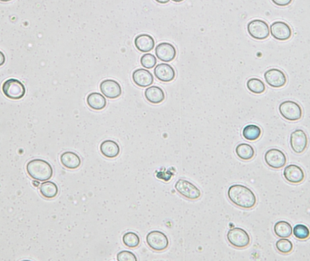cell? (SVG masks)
Masks as SVG:
<instances>
[{"label":"cell","mask_w":310,"mask_h":261,"mask_svg":"<svg viewBox=\"0 0 310 261\" xmlns=\"http://www.w3.org/2000/svg\"><path fill=\"white\" fill-rule=\"evenodd\" d=\"M1 2H9V1H11V0H0Z\"/></svg>","instance_id":"74e56055"},{"label":"cell","mask_w":310,"mask_h":261,"mask_svg":"<svg viewBox=\"0 0 310 261\" xmlns=\"http://www.w3.org/2000/svg\"><path fill=\"white\" fill-rule=\"evenodd\" d=\"M155 1L160 4H167L170 0H155Z\"/></svg>","instance_id":"e575fe53"},{"label":"cell","mask_w":310,"mask_h":261,"mask_svg":"<svg viewBox=\"0 0 310 261\" xmlns=\"http://www.w3.org/2000/svg\"><path fill=\"white\" fill-rule=\"evenodd\" d=\"M155 55L156 58L160 59L163 62H171L174 58H176L177 51L173 44L170 43H161L155 48Z\"/></svg>","instance_id":"4fadbf2b"},{"label":"cell","mask_w":310,"mask_h":261,"mask_svg":"<svg viewBox=\"0 0 310 261\" xmlns=\"http://www.w3.org/2000/svg\"><path fill=\"white\" fill-rule=\"evenodd\" d=\"M279 111L284 119L291 122L300 119L303 115L300 106L297 102L293 101H285L281 102L279 105Z\"/></svg>","instance_id":"5b68a950"},{"label":"cell","mask_w":310,"mask_h":261,"mask_svg":"<svg viewBox=\"0 0 310 261\" xmlns=\"http://www.w3.org/2000/svg\"><path fill=\"white\" fill-rule=\"evenodd\" d=\"M144 96L149 102L152 105H159L165 99L164 90L158 86H149L144 91Z\"/></svg>","instance_id":"44dd1931"},{"label":"cell","mask_w":310,"mask_h":261,"mask_svg":"<svg viewBox=\"0 0 310 261\" xmlns=\"http://www.w3.org/2000/svg\"><path fill=\"white\" fill-rule=\"evenodd\" d=\"M284 178L290 183H300L304 181L305 173L299 166L296 164H289L284 169Z\"/></svg>","instance_id":"9a60e30c"},{"label":"cell","mask_w":310,"mask_h":261,"mask_svg":"<svg viewBox=\"0 0 310 261\" xmlns=\"http://www.w3.org/2000/svg\"><path fill=\"white\" fill-rule=\"evenodd\" d=\"M289 143L293 151L299 154L306 150L308 144V138L303 130L297 129L290 134Z\"/></svg>","instance_id":"9c48e42d"},{"label":"cell","mask_w":310,"mask_h":261,"mask_svg":"<svg viewBox=\"0 0 310 261\" xmlns=\"http://www.w3.org/2000/svg\"><path fill=\"white\" fill-rule=\"evenodd\" d=\"M227 239L229 243L235 248H246L250 243L249 235L241 228H233L229 230L227 233Z\"/></svg>","instance_id":"277c9868"},{"label":"cell","mask_w":310,"mask_h":261,"mask_svg":"<svg viewBox=\"0 0 310 261\" xmlns=\"http://www.w3.org/2000/svg\"><path fill=\"white\" fill-rule=\"evenodd\" d=\"M33 185L36 187L39 186V181H36V180H35V181L33 182Z\"/></svg>","instance_id":"d590c367"},{"label":"cell","mask_w":310,"mask_h":261,"mask_svg":"<svg viewBox=\"0 0 310 261\" xmlns=\"http://www.w3.org/2000/svg\"><path fill=\"white\" fill-rule=\"evenodd\" d=\"M156 64H157V59L155 58V56L151 54H145L141 58V65L144 68L151 69L156 66Z\"/></svg>","instance_id":"4dcf8cb0"},{"label":"cell","mask_w":310,"mask_h":261,"mask_svg":"<svg viewBox=\"0 0 310 261\" xmlns=\"http://www.w3.org/2000/svg\"><path fill=\"white\" fill-rule=\"evenodd\" d=\"M117 260L137 261V257L133 252H131L129 250H122L117 254Z\"/></svg>","instance_id":"1f68e13d"},{"label":"cell","mask_w":310,"mask_h":261,"mask_svg":"<svg viewBox=\"0 0 310 261\" xmlns=\"http://www.w3.org/2000/svg\"><path fill=\"white\" fill-rule=\"evenodd\" d=\"M271 36L274 37L275 39L279 41H286L288 40L292 36V30L287 23L282 21H277L274 22L271 27Z\"/></svg>","instance_id":"5bb4252c"},{"label":"cell","mask_w":310,"mask_h":261,"mask_svg":"<svg viewBox=\"0 0 310 261\" xmlns=\"http://www.w3.org/2000/svg\"><path fill=\"white\" fill-rule=\"evenodd\" d=\"M5 62H6V57H5L4 54L2 53V52L0 51V67H1V66H3Z\"/></svg>","instance_id":"836d02e7"},{"label":"cell","mask_w":310,"mask_h":261,"mask_svg":"<svg viewBox=\"0 0 310 261\" xmlns=\"http://www.w3.org/2000/svg\"><path fill=\"white\" fill-rule=\"evenodd\" d=\"M140 238L135 232H132V231H129L124 233L123 236V243L128 247V248H137L138 246L140 245Z\"/></svg>","instance_id":"83f0119b"},{"label":"cell","mask_w":310,"mask_h":261,"mask_svg":"<svg viewBox=\"0 0 310 261\" xmlns=\"http://www.w3.org/2000/svg\"><path fill=\"white\" fill-rule=\"evenodd\" d=\"M27 174L39 182L49 181L53 176V167L46 161L42 159L31 160L27 164Z\"/></svg>","instance_id":"7a4b0ae2"},{"label":"cell","mask_w":310,"mask_h":261,"mask_svg":"<svg viewBox=\"0 0 310 261\" xmlns=\"http://www.w3.org/2000/svg\"><path fill=\"white\" fill-rule=\"evenodd\" d=\"M135 47L142 53H149L154 48L155 42L152 36L147 34H141L134 40Z\"/></svg>","instance_id":"ac0fdd59"},{"label":"cell","mask_w":310,"mask_h":261,"mask_svg":"<svg viewBox=\"0 0 310 261\" xmlns=\"http://www.w3.org/2000/svg\"><path fill=\"white\" fill-rule=\"evenodd\" d=\"M247 87L251 93H256V94H261V93H264L265 90H266L265 84L259 78H250V79L248 80Z\"/></svg>","instance_id":"4316f807"},{"label":"cell","mask_w":310,"mask_h":261,"mask_svg":"<svg viewBox=\"0 0 310 261\" xmlns=\"http://www.w3.org/2000/svg\"><path fill=\"white\" fill-rule=\"evenodd\" d=\"M264 78L266 80L267 84L273 88L283 87L287 83V76L285 73L277 68L269 69L264 74Z\"/></svg>","instance_id":"8fae6325"},{"label":"cell","mask_w":310,"mask_h":261,"mask_svg":"<svg viewBox=\"0 0 310 261\" xmlns=\"http://www.w3.org/2000/svg\"><path fill=\"white\" fill-rule=\"evenodd\" d=\"M274 232L276 236L279 238H289L293 233L292 226L290 225L288 222H278L274 226Z\"/></svg>","instance_id":"d4e9b609"},{"label":"cell","mask_w":310,"mask_h":261,"mask_svg":"<svg viewBox=\"0 0 310 261\" xmlns=\"http://www.w3.org/2000/svg\"><path fill=\"white\" fill-rule=\"evenodd\" d=\"M173 2H176V3H180V2H182L183 0H173Z\"/></svg>","instance_id":"8d00e7d4"},{"label":"cell","mask_w":310,"mask_h":261,"mask_svg":"<svg viewBox=\"0 0 310 261\" xmlns=\"http://www.w3.org/2000/svg\"><path fill=\"white\" fill-rule=\"evenodd\" d=\"M133 81L139 87H149L153 84V75L146 69H136L133 71Z\"/></svg>","instance_id":"2e32d148"},{"label":"cell","mask_w":310,"mask_h":261,"mask_svg":"<svg viewBox=\"0 0 310 261\" xmlns=\"http://www.w3.org/2000/svg\"><path fill=\"white\" fill-rule=\"evenodd\" d=\"M60 162L64 167L69 170H76L79 168L82 164V160L79 155L73 151H65L60 156Z\"/></svg>","instance_id":"d6986e66"},{"label":"cell","mask_w":310,"mask_h":261,"mask_svg":"<svg viewBox=\"0 0 310 261\" xmlns=\"http://www.w3.org/2000/svg\"><path fill=\"white\" fill-rule=\"evenodd\" d=\"M174 187H175V190H177L178 193L182 195L186 199L196 200V199H199L201 196V192L199 188L195 186L193 183H191L187 180H183V179L178 180Z\"/></svg>","instance_id":"52a82bcc"},{"label":"cell","mask_w":310,"mask_h":261,"mask_svg":"<svg viewBox=\"0 0 310 261\" xmlns=\"http://www.w3.org/2000/svg\"><path fill=\"white\" fill-rule=\"evenodd\" d=\"M242 135L248 141H256L262 135V129L255 124H248L244 127Z\"/></svg>","instance_id":"484cf974"},{"label":"cell","mask_w":310,"mask_h":261,"mask_svg":"<svg viewBox=\"0 0 310 261\" xmlns=\"http://www.w3.org/2000/svg\"><path fill=\"white\" fill-rule=\"evenodd\" d=\"M86 102L91 109L94 111H101L107 107V101L106 96L101 93L93 92L87 95Z\"/></svg>","instance_id":"ffe728a7"},{"label":"cell","mask_w":310,"mask_h":261,"mask_svg":"<svg viewBox=\"0 0 310 261\" xmlns=\"http://www.w3.org/2000/svg\"><path fill=\"white\" fill-rule=\"evenodd\" d=\"M2 91L7 97L12 100H19L26 94V87L22 82L14 78L5 81Z\"/></svg>","instance_id":"3957f363"},{"label":"cell","mask_w":310,"mask_h":261,"mask_svg":"<svg viewBox=\"0 0 310 261\" xmlns=\"http://www.w3.org/2000/svg\"><path fill=\"white\" fill-rule=\"evenodd\" d=\"M155 77L164 83L172 82L175 78V70L168 64H160L154 68Z\"/></svg>","instance_id":"e0dca14e"},{"label":"cell","mask_w":310,"mask_h":261,"mask_svg":"<svg viewBox=\"0 0 310 261\" xmlns=\"http://www.w3.org/2000/svg\"><path fill=\"white\" fill-rule=\"evenodd\" d=\"M100 90L106 97L116 99L122 94V87L116 80H104L100 84Z\"/></svg>","instance_id":"7c38bea8"},{"label":"cell","mask_w":310,"mask_h":261,"mask_svg":"<svg viewBox=\"0 0 310 261\" xmlns=\"http://www.w3.org/2000/svg\"><path fill=\"white\" fill-rule=\"evenodd\" d=\"M293 234L298 239H306L309 238L310 230L306 225L297 224L293 229Z\"/></svg>","instance_id":"f546056e"},{"label":"cell","mask_w":310,"mask_h":261,"mask_svg":"<svg viewBox=\"0 0 310 261\" xmlns=\"http://www.w3.org/2000/svg\"><path fill=\"white\" fill-rule=\"evenodd\" d=\"M146 243L154 251H164L169 247V239L164 232L152 230L146 236Z\"/></svg>","instance_id":"8992f818"},{"label":"cell","mask_w":310,"mask_h":261,"mask_svg":"<svg viewBox=\"0 0 310 261\" xmlns=\"http://www.w3.org/2000/svg\"><path fill=\"white\" fill-rule=\"evenodd\" d=\"M265 163L273 169H280L287 164V157L282 150L279 149H271L264 155Z\"/></svg>","instance_id":"30bf717a"},{"label":"cell","mask_w":310,"mask_h":261,"mask_svg":"<svg viewBox=\"0 0 310 261\" xmlns=\"http://www.w3.org/2000/svg\"><path fill=\"white\" fill-rule=\"evenodd\" d=\"M276 248L279 252L288 254L292 251L293 244L289 239H287V238H281V239H279L276 242Z\"/></svg>","instance_id":"f1b7e54d"},{"label":"cell","mask_w":310,"mask_h":261,"mask_svg":"<svg viewBox=\"0 0 310 261\" xmlns=\"http://www.w3.org/2000/svg\"><path fill=\"white\" fill-rule=\"evenodd\" d=\"M235 151L239 159L243 161L251 160L255 155L254 148L248 143H240L239 145H237Z\"/></svg>","instance_id":"cb8c5ba5"},{"label":"cell","mask_w":310,"mask_h":261,"mask_svg":"<svg viewBox=\"0 0 310 261\" xmlns=\"http://www.w3.org/2000/svg\"><path fill=\"white\" fill-rule=\"evenodd\" d=\"M271 1L279 7H287L288 5L291 4L293 0H271Z\"/></svg>","instance_id":"d6a6232c"},{"label":"cell","mask_w":310,"mask_h":261,"mask_svg":"<svg viewBox=\"0 0 310 261\" xmlns=\"http://www.w3.org/2000/svg\"><path fill=\"white\" fill-rule=\"evenodd\" d=\"M248 33L249 36L254 39L264 40L270 36V27L268 23L261 20V19H254L248 24Z\"/></svg>","instance_id":"ba28073f"},{"label":"cell","mask_w":310,"mask_h":261,"mask_svg":"<svg viewBox=\"0 0 310 261\" xmlns=\"http://www.w3.org/2000/svg\"><path fill=\"white\" fill-rule=\"evenodd\" d=\"M41 195L45 199H54L58 194V187L55 182H44L39 187Z\"/></svg>","instance_id":"603a6c76"},{"label":"cell","mask_w":310,"mask_h":261,"mask_svg":"<svg viewBox=\"0 0 310 261\" xmlns=\"http://www.w3.org/2000/svg\"><path fill=\"white\" fill-rule=\"evenodd\" d=\"M100 151L108 159H114L120 154L119 144L112 140H106L100 145Z\"/></svg>","instance_id":"7402d4cb"},{"label":"cell","mask_w":310,"mask_h":261,"mask_svg":"<svg viewBox=\"0 0 310 261\" xmlns=\"http://www.w3.org/2000/svg\"><path fill=\"white\" fill-rule=\"evenodd\" d=\"M228 198L239 208H251L257 203L256 195L248 187L241 184L231 185L228 190Z\"/></svg>","instance_id":"6da1fadb"}]
</instances>
